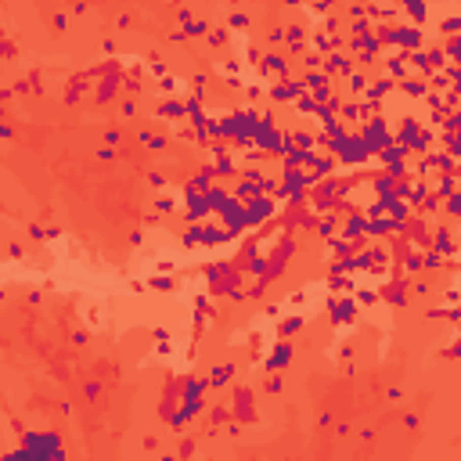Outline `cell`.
Here are the masks:
<instances>
[{"mask_svg":"<svg viewBox=\"0 0 461 461\" xmlns=\"http://www.w3.org/2000/svg\"><path fill=\"white\" fill-rule=\"evenodd\" d=\"M281 331H285V335H292V331H299V321H285V324H281Z\"/></svg>","mask_w":461,"mask_h":461,"instance_id":"8992f818","label":"cell"},{"mask_svg":"<svg viewBox=\"0 0 461 461\" xmlns=\"http://www.w3.org/2000/svg\"><path fill=\"white\" fill-rule=\"evenodd\" d=\"M450 54H454V58H461V40H454V44H450Z\"/></svg>","mask_w":461,"mask_h":461,"instance_id":"52a82bcc","label":"cell"},{"mask_svg":"<svg viewBox=\"0 0 461 461\" xmlns=\"http://www.w3.org/2000/svg\"><path fill=\"white\" fill-rule=\"evenodd\" d=\"M331 314H335V321H350V314H353V303H335V306H331Z\"/></svg>","mask_w":461,"mask_h":461,"instance_id":"3957f363","label":"cell"},{"mask_svg":"<svg viewBox=\"0 0 461 461\" xmlns=\"http://www.w3.org/2000/svg\"><path fill=\"white\" fill-rule=\"evenodd\" d=\"M162 115H170V119H177V115H184V105H162Z\"/></svg>","mask_w":461,"mask_h":461,"instance_id":"277c9868","label":"cell"},{"mask_svg":"<svg viewBox=\"0 0 461 461\" xmlns=\"http://www.w3.org/2000/svg\"><path fill=\"white\" fill-rule=\"evenodd\" d=\"M270 209H274V205H270L267 198H260V195H256V198H253V205H249V220H267V217H270Z\"/></svg>","mask_w":461,"mask_h":461,"instance_id":"6da1fadb","label":"cell"},{"mask_svg":"<svg viewBox=\"0 0 461 461\" xmlns=\"http://www.w3.org/2000/svg\"><path fill=\"white\" fill-rule=\"evenodd\" d=\"M454 83H457V87H461V72H454Z\"/></svg>","mask_w":461,"mask_h":461,"instance_id":"ba28073f","label":"cell"},{"mask_svg":"<svg viewBox=\"0 0 461 461\" xmlns=\"http://www.w3.org/2000/svg\"><path fill=\"white\" fill-rule=\"evenodd\" d=\"M296 90H299L296 83H281V87L274 90V98H278V101H292V98H296Z\"/></svg>","mask_w":461,"mask_h":461,"instance_id":"7a4b0ae2","label":"cell"},{"mask_svg":"<svg viewBox=\"0 0 461 461\" xmlns=\"http://www.w3.org/2000/svg\"><path fill=\"white\" fill-rule=\"evenodd\" d=\"M205 29H209V25H205V22H191V25H188V33H191V36H202V33H205Z\"/></svg>","mask_w":461,"mask_h":461,"instance_id":"5b68a950","label":"cell"}]
</instances>
